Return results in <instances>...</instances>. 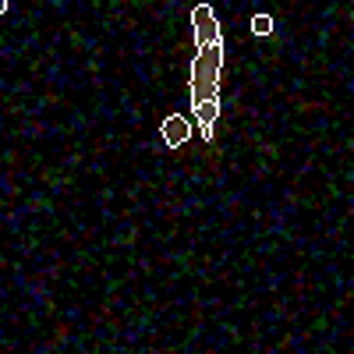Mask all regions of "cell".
I'll return each mask as SVG.
<instances>
[{"mask_svg": "<svg viewBox=\"0 0 354 354\" xmlns=\"http://www.w3.org/2000/svg\"><path fill=\"white\" fill-rule=\"evenodd\" d=\"M220 75H223V39L198 46L192 61V106L205 100H220Z\"/></svg>", "mask_w": 354, "mask_h": 354, "instance_id": "1", "label": "cell"}, {"mask_svg": "<svg viewBox=\"0 0 354 354\" xmlns=\"http://www.w3.org/2000/svg\"><path fill=\"white\" fill-rule=\"evenodd\" d=\"M192 113L198 117V131H202V138L209 142V138H213V124H216V117H220V100L195 103V106H192Z\"/></svg>", "mask_w": 354, "mask_h": 354, "instance_id": "4", "label": "cell"}, {"mask_svg": "<svg viewBox=\"0 0 354 354\" xmlns=\"http://www.w3.org/2000/svg\"><path fill=\"white\" fill-rule=\"evenodd\" d=\"M8 11V0H0V15H4Z\"/></svg>", "mask_w": 354, "mask_h": 354, "instance_id": "6", "label": "cell"}, {"mask_svg": "<svg viewBox=\"0 0 354 354\" xmlns=\"http://www.w3.org/2000/svg\"><path fill=\"white\" fill-rule=\"evenodd\" d=\"M192 32H195V46L220 43V21H216V15H213L209 4H198L192 11Z\"/></svg>", "mask_w": 354, "mask_h": 354, "instance_id": "2", "label": "cell"}, {"mask_svg": "<svg viewBox=\"0 0 354 354\" xmlns=\"http://www.w3.org/2000/svg\"><path fill=\"white\" fill-rule=\"evenodd\" d=\"M252 32L255 36H270L273 32V15H252Z\"/></svg>", "mask_w": 354, "mask_h": 354, "instance_id": "5", "label": "cell"}, {"mask_svg": "<svg viewBox=\"0 0 354 354\" xmlns=\"http://www.w3.org/2000/svg\"><path fill=\"white\" fill-rule=\"evenodd\" d=\"M160 138L170 145V149H177V145H185L188 138H192V124L185 121V117H177V113H170L167 121L160 124Z\"/></svg>", "mask_w": 354, "mask_h": 354, "instance_id": "3", "label": "cell"}]
</instances>
